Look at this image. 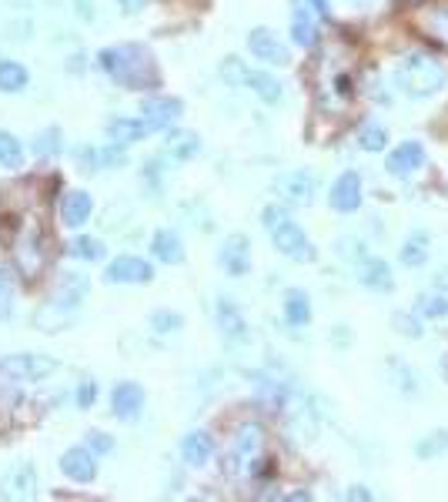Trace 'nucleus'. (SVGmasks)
<instances>
[{
    "instance_id": "obj_30",
    "label": "nucleus",
    "mask_w": 448,
    "mask_h": 502,
    "mask_svg": "<svg viewBox=\"0 0 448 502\" xmlns=\"http://www.w3.org/2000/svg\"><path fill=\"white\" fill-rule=\"evenodd\" d=\"M27 88V71L17 61H0V91L4 94H17Z\"/></svg>"
},
{
    "instance_id": "obj_44",
    "label": "nucleus",
    "mask_w": 448,
    "mask_h": 502,
    "mask_svg": "<svg viewBox=\"0 0 448 502\" xmlns=\"http://www.w3.org/2000/svg\"><path fill=\"white\" fill-rule=\"evenodd\" d=\"M308 4H311V7H315V11L321 14V17H329V11H331L329 0H308Z\"/></svg>"
},
{
    "instance_id": "obj_19",
    "label": "nucleus",
    "mask_w": 448,
    "mask_h": 502,
    "mask_svg": "<svg viewBox=\"0 0 448 502\" xmlns=\"http://www.w3.org/2000/svg\"><path fill=\"white\" fill-rule=\"evenodd\" d=\"M91 211H94V201H91L88 191H71L61 201V221H64L67 228H81L91 218Z\"/></svg>"
},
{
    "instance_id": "obj_41",
    "label": "nucleus",
    "mask_w": 448,
    "mask_h": 502,
    "mask_svg": "<svg viewBox=\"0 0 448 502\" xmlns=\"http://www.w3.org/2000/svg\"><path fill=\"white\" fill-rule=\"evenodd\" d=\"M148 4H151V0H118V7L124 14H141Z\"/></svg>"
},
{
    "instance_id": "obj_36",
    "label": "nucleus",
    "mask_w": 448,
    "mask_h": 502,
    "mask_svg": "<svg viewBox=\"0 0 448 502\" xmlns=\"http://www.w3.org/2000/svg\"><path fill=\"white\" fill-rule=\"evenodd\" d=\"M392 325L402 332L405 339H422V335H425V328L418 322V312H395Z\"/></svg>"
},
{
    "instance_id": "obj_7",
    "label": "nucleus",
    "mask_w": 448,
    "mask_h": 502,
    "mask_svg": "<svg viewBox=\"0 0 448 502\" xmlns=\"http://www.w3.org/2000/svg\"><path fill=\"white\" fill-rule=\"evenodd\" d=\"M272 188L274 195H278V201H284V205L308 208L318 195V178L311 171H305V168H298V171H288V175L274 178Z\"/></svg>"
},
{
    "instance_id": "obj_40",
    "label": "nucleus",
    "mask_w": 448,
    "mask_h": 502,
    "mask_svg": "<svg viewBox=\"0 0 448 502\" xmlns=\"http://www.w3.org/2000/svg\"><path fill=\"white\" fill-rule=\"evenodd\" d=\"M94 399H98V385H94V382H81V389H77V405H81V409H91V405H94Z\"/></svg>"
},
{
    "instance_id": "obj_2",
    "label": "nucleus",
    "mask_w": 448,
    "mask_h": 502,
    "mask_svg": "<svg viewBox=\"0 0 448 502\" xmlns=\"http://www.w3.org/2000/svg\"><path fill=\"white\" fill-rule=\"evenodd\" d=\"M264 446H268V436H264V429L258 422L238 426V432L231 436L228 452H224V472H228L231 479L241 482L254 479L264 469V462H268L264 459Z\"/></svg>"
},
{
    "instance_id": "obj_3",
    "label": "nucleus",
    "mask_w": 448,
    "mask_h": 502,
    "mask_svg": "<svg viewBox=\"0 0 448 502\" xmlns=\"http://www.w3.org/2000/svg\"><path fill=\"white\" fill-rule=\"evenodd\" d=\"M395 77H398L405 94H412V98H432V94L445 88V67L438 64L435 57L418 54V51L405 57L398 71H395Z\"/></svg>"
},
{
    "instance_id": "obj_6",
    "label": "nucleus",
    "mask_w": 448,
    "mask_h": 502,
    "mask_svg": "<svg viewBox=\"0 0 448 502\" xmlns=\"http://www.w3.org/2000/svg\"><path fill=\"white\" fill-rule=\"evenodd\" d=\"M57 372V362L51 355H33V352H21V355H4L0 359V375H7L11 382H44L47 375Z\"/></svg>"
},
{
    "instance_id": "obj_20",
    "label": "nucleus",
    "mask_w": 448,
    "mask_h": 502,
    "mask_svg": "<svg viewBox=\"0 0 448 502\" xmlns=\"http://www.w3.org/2000/svg\"><path fill=\"white\" fill-rule=\"evenodd\" d=\"M211 452H214V442H211L208 432H187L185 442H181V459L187 466H195V469L208 466Z\"/></svg>"
},
{
    "instance_id": "obj_8",
    "label": "nucleus",
    "mask_w": 448,
    "mask_h": 502,
    "mask_svg": "<svg viewBox=\"0 0 448 502\" xmlns=\"http://www.w3.org/2000/svg\"><path fill=\"white\" fill-rule=\"evenodd\" d=\"M268 235H272L274 248L281 251L284 258H291V262H315V248H311V241H308V235L298 228L291 218H284L281 225H274Z\"/></svg>"
},
{
    "instance_id": "obj_37",
    "label": "nucleus",
    "mask_w": 448,
    "mask_h": 502,
    "mask_svg": "<svg viewBox=\"0 0 448 502\" xmlns=\"http://www.w3.org/2000/svg\"><path fill=\"white\" fill-rule=\"evenodd\" d=\"M181 325H185V318L175 315V312H154V315H151V328H154V332H161V335H167V332H177Z\"/></svg>"
},
{
    "instance_id": "obj_43",
    "label": "nucleus",
    "mask_w": 448,
    "mask_h": 502,
    "mask_svg": "<svg viewBox=\"0 0 448 502\" xmlns=\"http://www.w3.org/2000/svg\"><path fill=\"white\" fill-rule=\"evenodd\" d=\"M77 14H81L84 21H91V17H94V4H91V0H77Z\"/></svg>"
},
{
    "instance_id": "obj_11",
    "label": "nucleus",
    "mask_w": 448,
    "mask_h": 502,
    "mask_svg": "<svg viewBox=\"0 0 448 502\" xmlns=\"http://www.w3.org/2000/svg\"><path fill=\"white\" fill-rule=\"evenodd\" d=\"M218 262L224 265V272L231 278L248 275V268H252V241L244 238V235H228L218 251Z\"/></svg>"
},
{
    "instance_id": "obj_14",
    "label": "nucleus",
    "mask_w": 448,
    "mask_h": 502,
    "mask_svg": "<svg viewBox=\"0 0 448 502\" xmlns=\"http://www.w3.org/2000/svg\"><path fill=\"white\" fill-rule=\"evenodd\" d=\"M422 164H425V148L418 141H402L388 158H385V171L395 178H408V175H415Z\"/></svg>"
},
{
    "instance_id": "obj_35",
    "label": "nucleus",
    "mask_w": 448,
    "mask_h": 502,
    "mask_svg": "<svg viewBox=\"0 0 448 502\" xmlns=\"http://www.w3.org/2000/svg\"><path fill=\"white\" fill-rule=\"evenodd\" d=\"M71 255L81 262H100L104 258V245L98 238H74L71 241Z\"/></svg>"
},
{
    "instance_id": "obj_39",
    "label": "nucleus",
    "mask_w": 448,
    "mask_h": 502,
    "mask_svg": "<svg viewBox=\"0 0 448 502\" xmlns=\"http://www.w3.org/2000/svg\"><path fill=\"white\" fill-rule=\"evenodd\" d=\"M88 449L91 452H110V449H114V439L104 436V432H88Z\"/></svg>"
},
{
    "instance_id": "obj_23",
    "label": "nucleus",
    "mask_w": 448,
    "mask_h": 502,
    "mask_svg": "<svg viewBox=\"0 0 448 502\" xmlns=\"http://www.w3.org/2000/svg\"><path fill=\"white\" fill-rule=\"evenodd\" d=\"M151 251H154V258L157 262H165V265H181L185 262V245H181V238H177L175 231H157L151 238Z\"/></svg>"
},
{
    "instance_id": "obj_21",
    "label": "nucleus",
    "mask_w": 448,
    "mask_h": 502,
    "mask_svg": "<svg viewBox=\"0 0 448 502\" xmlns=\"http://www.w3.org/2000/svg\"><path fill=\"white\" fill-rule=\"evenodd\" d=\"M151 131L144 121H134V118H114L108 121V138L110 144H120V148H128V144H138L144 141V134Z\"/></svg>"
},
{
    "instance_id": "obj_13",
    "label": "nucleus",
    "mask_w": 448,
    "mask_h": 502,
    "mask_svg": "<svg viewBox=\"0 0 448 502\" xmlns=\"http://www.w3.org/2000/svg\"><path fill=\"white\" fill-rule=\"evenodd\" d=\"M110 285H148L154 278V268L144 258H134V255H120L118 262L108 265V275H104Z\"/></svg>"
},
{
    "instance_id": "obj_38",
    "label": "nucleus",
    "mask_w": 448,
    "mask_h": 502,
    "mask_svg": "<svg viewBox=\"0 0 448 502\" xmlns=\"http://www.w3.org/2000/svg\"><path fill=\"white\" fill-rule=\"evenodd\" d=\"M57 138H61L57 128H47V131L33 141V154H54L57 151Z\"/></svg>"
},
{
    "instance_id": "obj_47",
    "label": "nucleus",
    "mask_w": 448,
    "mask_h": 502,
    "mask_svg": "<svg viewBox=\"0 0 448 502\" xmlns=\"http://www.w3.org/2000/svg\"><path fill=\"white\" fill-rule=\"evenodd\" d=\"M438 285H442V288H448V265L442 268V275H438Z\"/></svg>"
},
{
    "instance_id": "obj_22",
    "label": "nucleus",
    "mask_w": 448,
    "mask_h": 502,
    "mask_svg": "<svg viewBox=\"0 0 448 502\" xmlns=\"http://www.w3.org/2000/svg\"><path fill=\"white\" fill-rule=\"evenodd\" d=\"M218 325H221V332H224V339H231V342L248 339V325H244V318H241L238 305H234L231 298H221L218 302Z\"/></svg>"
},
{
    "instance_id": "obj_29",
    "label": "nucleus",
    "mask_w": 448,
    "mask_h": 502,
    "mask_svg": "<svg viewBox=\"0 0 448 502\" xmlns=\"http://www.w3.org/2000/svg\"><path fill=\"white\" fill-rule=\"evenodd\" d=\"M77 158H81V164H94V168H120L128 161L120 144H108V148H98V151H81Z\"/></svg>"
},
{
    "instance_id": "obj_1",
    "label": "nucleus",
    "mask_w": 448,
    "mask_h": 502,
    "mask_svg": "<svg viewBox=\"0 0 448 502\" xmlns=\"http://www.w3.org/2000/svg\"><path fill=\"white\" fill-rule=\"evenodd\" d=\"M100 71L128 91H154L161 84L157 64H154L151 51H144L141 44H114L104 47L98 54Z\"/></svg>"
},
{
    "instance_id": "obj_15",
    "label": "nucleus",
    "mask_w": 448,
    "mask_h": 502,
    "mask_svg": "<svg viewBox=\"0 0 448 502\" xmlns=\"http://www.w3.org/2000/svg\"><path fill=\"white\" fill-rule=\"evenodd\" d=\"M61 472H64L67 479L74 482H94L98 479V459L91 449H67L64 456H61Z\"/></svg>"
},
{
    "instance_id": "obj_17",
    "label": "nucleus",
    "mask_w": 448,
    "mask_h": 502,
    "mask_svg": "<svg viewBox=\"0 0 448 502\" xmlns=\"http://www.w3.org/2000/svg\"><path fill=\"white\" fill-rule=\"evenodd\" d=\"M110 405H114V415L124 419V422H131L138 419L144 409V389L138 382H120L110 395Z\"/></svg>"
},
{
    "instance_id": "obj_12",
    "label": "nucleus",
    "mask_w": 448,
    "mask_h": 502,
    "mask_svg": "<svg viewBox=\"0 0 448 502\" xmlns=\"http://www.w3.org/2000/svg\"><path fill=\"white\" fill-rule=\"evenodd\" d=\"M181 114H185V104H181L177 98H148L141 104V121L151 128V131H165V128H171Z\"/></svg>"
},
{
    "instance_id": "obj_33",
    "label": "nucleus",
    "mask_w": 448,
    "mask_h": 502,
    "mask_svg": "<svg viewBox=\"0 0 448 502\" xmlns=\"http://www.w3.org/2000/svg\"><path fill=\"white\" fill-rule=\"evenodd\" d=\"M0 164L11 168V171L24 164V148L11 131H0Z\"/></svg>"
},
{
    "instance_id": "obj_9",
    "label": "nucleus",
    "mask_w": 448,
    "mask_h": 502,
    "mask_svg": "<svg viewBox=\"0 0 448 502\" xmlns=\"http://www.w3.org/2000/svg\"><path fill=\"white\" fill-rule=\"evenodd\" d=\"M248 51H252L258 61H264V64H272V67H284L291 61L288 47H284L281 41H278V34L268 31V27H254V31L248 34Z\"/></svg>"
},
{
    "instance_id": "obj_4",
    "label": "nucleus",
    "mask_w": 448,
    "mask_h": 502,
    "mask_svg": "<svg viewBox=\"0 0 448 502\" xmlns=\"http://www.w3.org/2000/svg\"><path fill=\"white\" fill-rule=\"evenodd\" d=\"M47 258H51V251H47V235L37 225H27L14 235V265L21 268L24 278H37V275L44 272Z\"/></svg>"
},
{
    "instance_id": "obj_32",
    "label": "nucleus",
    "mask_w": 448,
    "mask_h": 502,
    "mask_svg": "<svg viewBox=\"0 0 448 502\" xmlns=\"http://www.w3.org/2000/svg\"><path fill=\"white\" fill-rule=\"evenodd\" d=\"M385 144H388V131H385L382 124H361L358 128V148L368 154H378L385 151Z\"/></svg>"
},
{
    "instance_id": "obj_5",
    "label": "nucleus",
    "mask_w": 448,
    "mask_h": 502,
    "mask_svg": "<svg viewBox=\"0 0 448 502\" xmlns=\"http://www.w3.org/2000/svg\"><path fill=\"white\" fill-rule=\"evenodd\" d=\"M221 77L231 81V84H244L248 91H254L264 104H278L281 101V84H278V77L264 74V71H252V67H244V61L238 57H228L224 64H221Z\"/></svg>"
},
{
    "instance_id": "obj_18",
    "label": "nucleus",
    "mask_w": 448,
    "mask_h": 502,
    "mask_svg": "<svg viewBox=\"0 0 448 502\" xmlns=\"http://www.w3.org/2000/svg\"><path fill=\"white\" fill-rule=\"evenodd\" d=\"M358 282L365 288H372V292H392L395 288V278H392V268L382 262V258H361L358 265Z\"/></svg>"
},
{
    "instance_id": "obj_24",
    "label": "nucleus",
    "mask_w": 448,
    "mask_h": 502,
    "mask_svg": "<svg viewBox=\"0 0 448 502\" xmlns=\"http://www.w3.org/2000/svg\"><path fill=\"white\" fill-rule=\"evenodd\" d=\"M284 318H288V325H308L311 322V298L301 292V288H288L284 292Z\"/></svg>"
},
{
    "instance_id": "obj_27",
    "label": "nucleus",
    "mask_w": 448,
    "mask_h": 502,
    "mask_svg": "<svg viewBox=\"0 0 448 502\" xmlns=\"http://www.w3.org/2000/svg\"><path fill=\"white\" fill-rule=\"evenodd\" d=\"M418 27L435 37L438 44L448 47V7H428V11L418 14Z\"/></svg>"
},
{
    "instance_id": "obj_26",
    "label": "nucleus",
    "mask_w": 448,
    "mask_h": 502,
    "mask_svg": "<svg viewBox=\"0 0 448 502\" xmlns=\"http://www.w3.org/2000/svg\"><path fill=\"white\" fill-rule=\"evenodd\" d=\"M165 151L175 158V161H191L197 151H201V138L195 131H171L165 141Z\"/></svg>"
},
{
    "instance_id": "obj_45",
    "label": "nucleus",
    "mask_w": 448,
    "mask_h": 502,
    "mask_svg": "<svg viewBox=\"0 0 448 502\" xmlns=\"http://www.w3.org/2000/svg\"><path fill=\"white\" fill-rule=\"evenodd\" d=\"M7 292H11V282H7V275L0 272V298L7 295Z\"/></svg>"
},
{
    "instance_id": "obj_25",
    "label": "nucleus",
    "mask_w": 448,
    "mask_h": 502,
    "mask_svg": "<svg viewBox=\"0 0 448 502\" xmlns=\"http://www.w3.org/2000/svg\"><path fill=\"white\" fill-rule=\"evenodd\" d=\"M291 41H295L298 47L318 44V24L308 7H295V14H291Z\"/></svg>"
},
{
    "instance_id": "obj_31",
    "label": "nucleus",
    "mask_w": 448,
    "mask_h": 502,
    "mask_svg": "<svg viewBox=\"0 0 448 502\" xmlns=\"http://www.w3.org/2000/svg\"><path fill=\"white\" fill-rule=\"evenodd\" d=\"M415 312L422 318H432V322H438V318H448V298L438 295V292H425V295L415 298Z\"/></svg>"
},
{
    "instance_id": "obj_42",
    "label": "nucleus",
    "mask_w": 448,
    "mask_h": 502,
    "mask_svg": "<svg viewBox=\"0 0 448 502\" xmlns=\"http://www.w3.org/2000/svg\"><path fill=\"white\" fill-rule=\"evenodd\" d=\"M345 496H348V499H355V502H361V499L368 502V499H372V492L365 489V486H351V489L345 492Z\"/></svg>"
},
{
    "instance_id": "obj_46",
    "label": "nucleus",
    "mask_w": 448,
    "mask_h": 502,
    "mask_svg": "<svg viewBox=\"0 0 448 502\" xmlns=\"http://www.w3.org/2000/svg\"><path fill=\"white\" fill-rule=\"evenodd\" d=\"M284 499H295V502H301V499H311V492H288Z\"/></svg>"
},
{
    "instance_id": "obj_10",
    "label": "nucleus",
    "mask_w": 448,
    "mask_h": 502,
    "mask_svg": "<svg viewBox=\"0 0 448 502\" xmlns=\"http://www.w3.org/2000/svg\"><path fill=\"white\" fill-rule=\"evenodd\" d=\"M37 496V469L31 462H17L0 479V499H33Z\"/></svg>"
},
{
    "instance_id": "obj_28",
    "label": "nucleus",
    "mask_w": 448,
    "mask_h": 502,
    "mask_svg": "<svg viewBox=\"0 0 448 502\" xmlns=\"http://www.w3.org/2000/svg\"><path fill=\"white\" fill-rule=\"evenodd\" d=\"M398 258H402V265H408V268H418V265L428 262V235L425 231H415V235H408L402 245V251H398Z\"/></svg>"
},
{
    "instance_id": "obj_34",
    "label": "nucleus",
    "mask_w": 448,
    "mask_h": 502,
    "mask_svg": "<svg viewBox=\"0 0 448 502\" xmlns=\"http://www.w3.org/2000/svg\"><path fill=\"white\" fill-rule=\"evenodd\" d=\"M445 449H448V432L438 429V432H428L422 442H415V456L418 459H435V456H442Z\"/></svg>"
},
{
    "instance_id": "obj_16",
    "label": "nucleus",
    "mask_w": 448,
    "mask_h": 502,
    "mask_svg": "<svg viewBox=\"0 0 448 502\" xmlns=\"http://www.w3.org/2000/svg\"><path fill=\"white\" fill-rule=\"evenodd\" d=\"M329 205L335 208V211H358L361 205V178L358 171H345V175H338V181L331 185V195H329Z\"/></svg>"
}]
</instances>
